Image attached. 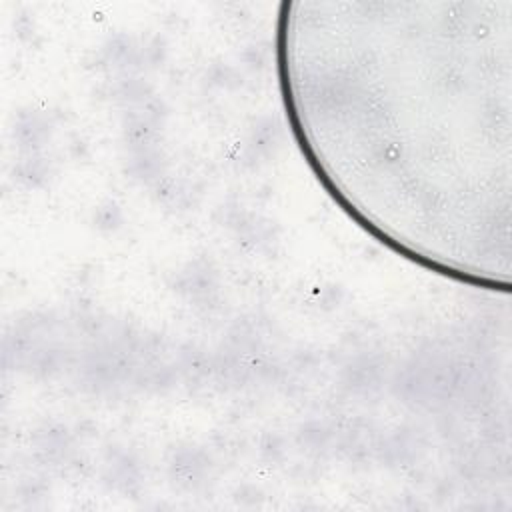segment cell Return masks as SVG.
<instances>
[{
    "instance_id": "1",
    "label": "cell",
    "mask_w": 512,
    "mask_h": 512,
    "mask_svg": "<svg viewBox=\"0 0 512 512\" xmlns=\"http://www.w3.org/2000/svg\"><path fill=\"white\" fill-rule=\"evenodd\" d=\"M290 130L334 202L396 254L508 288L512 2L282 4Z\"/></svg>"
}]
</instances>
